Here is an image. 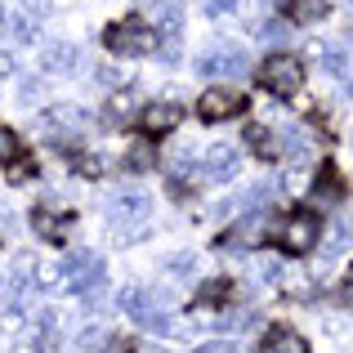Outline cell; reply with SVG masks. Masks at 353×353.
Segmentation results:
<instances>
[{"mask_svg":"<svg viewBox=\"0 0 353 353\" xmlns=\"http://www.w3.org/2000/svg\"><path fill=\"white\" fill-rule=\"evenodd\" d=\"M103 41H108V50H112V54H125V59H143V54H157V36L148 32L143 23H134V18H125V23H112Z\"/></svg>","mask_w":353,"mask_h":353,"instance_id":"6da1fadb","label":"cell"},{"mask_svg":"<svg viewBox=\"0 0 353 353\" xmlns=\"http://www.w3.org/2000/svg\"><path fill=\"white\" fill-rule=\"evenodd\" d=\"M259 81H264V90H273V94H291V90L304 85V63L295 59V54H277V59L264 63Z\"/></svg>","mask_w":353,"mask_h":353,"instance_id":"7a4b0ae2","label":"cell"},{"mask_svg":"<svg viewBox=\"0 0 353 353\" xmlns=\"http://www.w3.org/2000/svg\"><path fill=\"white\" fill-rule=\"evenodd\" d=\"M277 246H282L286 255H309V250L318 246V219L313 215H291L282 228H277Z\"/></svg>","mask_w":353,"mask_h":353,"instance_id":"3957f363","label":"cell"},{"mask_svg":"<svg viewBox=\"0 0 353 353\" xmlns=\"http://www.w3.org/2000/svg\"><path fill=\"white\" fill-rule=\"evenodd\" d=\"M197 72H201V77H241V72H246V50L224 41V45H215V50L201 54Z\"/></svg>","mask_w":353,"mask_h":353,"instance_id":"277c9868","label":"cell"},{"mask_svg":"<svg viewBox=\"0 0 353 353\" xmlns=\"http://www.w3.org/2000/svg\"><path fill=\"white\" fill-rule=\"evenodd\" d=\"M237 148L233 143H210L206 152H201V179H215V183H224V179H233L237 174Z\"/></svg>","mask_w":353,"mask_h":353,"instance_id":"5b68a950","label":"cell"},{"mask_svg":"<svg viewBox=\"0 0 353 353\" xmlns=\"http://www.w3.org/2000/svg\"><path fill=\"white\" fill-rule=\"evenodd\" d=\"M246 108V99H237L233 90H206V94L197 99V117L201 121H228L233 112Z\"/></svg>","mask_w":353,"mask_h":353,"instance_id":"8992f818","label":"cell"},{"mask_svg":"<svg viewBox=\"0 0 353 353\" xmlns=\"http://www.w3.org/2000/svg\"><path fill=\"white\" fill-rule=\"evenodd\" d=\"M179 103H148L143 112H139V130L143 134H170L174 125H179Z\"/></svg>","mask_w":353,"mask_h":353,"instance_id":"52a82bcc","label":"cell"},{"mask_svg":"<svg viewBox=\"0 0 353 353\" xmlns=\"http://www.w3.org/2000/svg\"><path fill=\"white\" fill-rule=\"evenodd\" d=\"M148 210H152V201H148V192H139V188H125V192L112 197V219L139 224V219H148Z\"/></svg>","mask_w":353,"mask_h":353,"instance_id":"ba28073f","label":"cell"},{"mask_svg":"<svg viewBox=\"0 0 353 353\" xmlns=\"http://www.w3.org/2000/svg\"><path fill=\"white\" fill-rule=\"evenodd\" d=\"M77 45L72 41H54V45H45V54H41V68L45 72H72L77 68Z\"/></svg>","mask_w":353,"mask_h":353,"instance_id":"9c48e42d","label":"cell"},{"mask_svg":"<svg viewBox=\"0 0 353 353\" xmlns=\"http://www.w3.org/2000/svg\"><path fill=\"white\" fill-rule=\"evenodd\" d=\"M268 353H309V340L300 331L277 327V331H268Z\"/></svg>","mask_w":353,"mask_h":353,"instance_id":"30bf717a","label":"cell"},{"mask_svg":"<svg viewBox=\"0 0 353 353\" xmlns=\"http://www.w3.org/2000/svg\"><path fill=\"white\" fill-rule=\"evenodd\" d=\"M32 282H36V291H54V286H63V259H41V264L32 268Z\"/></svg>","mask_w":353,"mask_h":353,"instance_id":"8fae6325","label":"cell"},{"mask_svg":"<svg viewBox=\"0 0 353 353\" xmlns=\"http://www.w3.org/2000/svg\"><path fill=\"white\" fill-rule=\"evenodd\" d=\"M121 309H125L130 313V318H134V322H143L148 318V313H152V300H148V291H139V286H130V291H121Z\"/></svg>","mask_w":353,"mask_h":353,"instance_id":"7c38bea8","label":"cell"},{"mask_svg":"<svg viewBox=\"0 0 353 353\" xmlns=\"http://www.w3.org/2000/svg\"><path fill=\"white\" fill-rule=\"evenodd\" d=\"M286 14L295 23H318V18H327V0H286Z\"/></svg>","mask_w":353,"mask_h":353,"instance_id":"4fadbf2b","label":"cell"},{"mask_svg":"<svg viewBox=\"0 0 353 353\" xmlns=\"http://www.w3.org/2000/svg\"><path fill=\"white\" fill-rule=\"evenodd\" d=\"M322 68H327L331 77L349 81V50H345V45H327V50H322Z\"/></svg>","mask_w":353,"mask_h":353,"instance_id":"5bb4252c","label":"cell"},{"mask_svg":"<svg viewBox=\"0 0 353 353\" xmlns=\"http://www.w3.org/2000/svg\"><path fill=\"white\" fill-rule=\"evenodd\" d=\"M130 108H134V94H130V90H117V94L108 99V121H125Z\"/></svg>","mask_w":353,"mask_h":353,"instance_id":"9a60e30c","label":"cell"},{"mask_svg":"<svg viewBox=\"0 0 353 353\" xmlns=\"http://www.w3.org/2000/svg\"><path fill=\"white\" fill-rule=\"evenodd\" d=\"M148 9H152V18H161L165 27H179V5H174V0H148Z\"/></svg>","mask_w":353,"mask_h":353,"instance_id":"2e32d148","label":"cell"},{"mask_svg":"<svg viewBox=\"0 0 353 353\" xmlns=\"http://www.w3.org/2000/svg\"><path fill=\"white\" fill-rule=\"evenodd\" d=\"M32 228H36L41 237H63V224H59L54 215H45V210H36V215H32Z\"/></svg>","mask_w":353,"mask_h":353,"instance_id":"e0dca14e","label":"cell"},{"mask_svg":"<svg viewBox=\"0 0 353 353\" xmlns=\"http://www.w3.org/2000/svg\"><path fill=\"white\" fill-rule=\"evenodd\" d=\"M103 345H108V331H103V327H85V331H81V340H77V349H81V353L103 349Z\"/></svg>","mask_w":353,"mask_h":353,"instance_id":"ac0fdd59","label":"cell"},{"mask_svg":"<svg viewBox=\"0 0 353 353\" xmlns=\"http://www.w3.org/2000/svg\"><path fill=\"white\" fill-rule=\"evenodd\" d=\"M192 268H197V255H192V250H179L174 259H165V273H179V277H188Z\"/></svg>","mask_w":353,"mask_h":353,"instance_id":"d6986e66","label":"cell"},{"mask_svg":"<svg viewBox=\"0 0 353 353\" xmlns=\"http://www.w3.org/2000/svg\"><path fill=\"white\" fill-rule=\"evenodd\" d=\"M9 161H18V134L0 125V165H9Z\"/></svg>","mask_w":353,"mask_h":353,"instance_id":"ffe728a7","label":"cell"},{"mask_svg":"<svg viewBox=\"0 0 353 353\" xmlns=\"http://www.w3.org/2000/svg\"><path fill=\"white\" fill-rule=\"evenodd\" d=\"M125 165H130V170H148V165H152V148H148V143H134L125 152Z\"/></svg>","mask_w":353,"mask_h":353,"instance_id":"44dd1931","label":"cell"},{"mask_svg":"<svg viewBox=\"0 0 353 353\" xmlns=\"http://www.w3.org/2000/svg\"><path fill=\"white\" fill-rule=\"evenodd\" d=\"M282 183H286V192H304V188H309V170H304V161H300V165H291Z\"/></svg>","mask_w":353,"mask_h":353,"instance_id":"7402d4cb","label":"cell"},{"mask_svg":"<svg viewBox=\"0 0 353 353\" xmlns=\"http://www.w3.org/2000/svg\"><path fill=\"white\" fill-rule=\"evenodd\" d=\"M336 197H340V183H336V174H331V170H322V188H318V201H322V206H331Z\"/></svg>","mask_w":353,"mask_h":353,"instance_id":"603a6c76","label":"cell"},{"mask_svg":"<svg viewBox=\"0 0 353 353\" xmlns=\"http://www.w3.org/2000/svg\"><path fill=\"white\" fill-rule=\"evenodd\" d=\"M259 36H264V45H282L286 41V27L282 23H264V27H259Z\"/></svg>","mask_w":353,"mask_h":353,"instance_id":"cb8c5ba5","label":"cell"},{"mask_svg":"<svg viewBox=\"0 0 353 353\" xmlns=\"http://www.w3.org/2000/svg\"><path fill=\"white\" fill-rule=\"evenodd\" d=\"M237 5H241V0H206V14L210 18H224V14H233Z\"/></svg>","mask_w":353,"mask_h":353,"instance_id":"d4e9b609","label":"cell"},{"mask_svg":"<svg viewBox=\"0 0 353 353\" xmlns=\"http://www.w3.org/2000/svg\"><path fill=\"white\" fill-rule=\"evenodd\" d=\"M77 165H81V174H103V157H94V152H85Z\"/></svg>","mask_w":353,"mask_h":353,"instance_id":"484cf974","label":"cell"},{"mask_svg":"<svg viewBox=\"0 0 353 353\" xmlns=\"http://www.w3.org/2000/svg\"><path fill=\"white\" fill-rule=\"evenodd\" d=\"M224 295H228V282H206L201 286V304L206 300H224Z\"/></svg>","mask_w":353,"mask_h":353,"instance_id":"4316f807","label":"cell"},{"mask_svg":"<svg viewBox=\"0 0 353 353\" xmlns=\"http://www.w3.org/2000/svg\"><path fill=\"white\" fill-rule=\"evenodd\" d=\"M259 277H264V282H282V264H273V259H264V264H259Z\"/></svg>","mask_w":353,"mask_h":353,"instance_id":"83f0119b","label":"cell"},{"mask_svg":"<svg viewBox=\"0 0 353 353\" xmlns=\"http://www.w3.org/2000/svg\"><path fill=\"white\" fill-rule=\"evenodd\" d=\"M41 345H45L41 336H27V340H18V345L9 349V353H41Z\"/></svg>","mask_w":353,"mask_h":353,"instance_id":"f1b7e54d","label":"cell"},{"mask_svg":"<svg viewBox=\"0 0 353 353\" xmlns=\"http://www.w3.org/2000/svg\"><path fill=\"white\" fill-rule=\"evenodd\" d=\"M23 327V309H9L5 318H0V331H18Z\"/></svg>","mask_w":353,"mask_h":353,"instance_id":"f546056e","label":"cell"},{"mask_svg":"<svg viewBox=\"0 0 353 353\" xmlns=\"http://www.w3.org/2000/svg\"><path fill=\"white\" fill-rule=\"evenodd\" d=\"M201 353H241V349H237V345H228V340H219V345H206Z\"/></svg>","mask_w":353,"mask_h":353,"instance_id":"4dcf8cb0","label":"cell"},{"mask_svg":"<svg viewBox=\"0 0 353 353\" xmlns=\"http://www.w3.org/2000/svg\"><path fill=\"white\" fill-rule=\"evenodd\" d=\"M94 81H103V85H117V81H121V77H117V72H112V68H99V72H94Z\"/></svg>","mask_w":353,"mask_h":353,"instance_id":"1f68e13d","label":"cell"},{"mask_svg":"<svg viewBox=\"0 0 353 353\" xmlns=\"http://www.w3.org/2000/svg\"><path fill=\"white\" fill-rule=\"evenodd\" d=\"M0 77H14V54H0Z\"/></svg>","mask_w":353,"mask_h":353,"instance_id":"d6a6232c","label":"cell"},{"mask_svg":"<svg viewBox=\"0 0 353 353\" xmlns=\"http://www.w3.org/2000/svg\"><path fill=\"white\" fill-rule=\"evenodd\" d=\"M0 27H5V5H0Z\"/></svg>","mask_w":353,"mask_h":353,"instance_id":"836d02e7","label":"cell"},{"mask_svg":"<svg viewBox=\"0 0 353 353\" xmlns=\"http://www.w3.org/2000/svg\"><path fill=\"white\" fill-rule=\"evenodd\" d=\"M349 99H353V77H349Z\"/></svg>","mask_w":353,"mask_h":353,"instance_id":"e575fe53","label":"cell"}]
</instances>
